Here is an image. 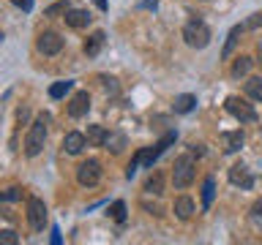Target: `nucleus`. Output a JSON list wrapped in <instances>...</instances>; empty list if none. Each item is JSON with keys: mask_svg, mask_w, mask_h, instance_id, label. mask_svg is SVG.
<instances>
[{"mask_svg": "<svg viewBox=\"0 0 262 245\" xmlns=\"http://www.w3.org/2000/svg\"><path fill=\"white\" fill-rule=\"evenodd\" d=\"M52 245H60V229H52Z\"/></svg>", "mask_w": 262, "mask_h": 245, "instance_id": "obj_34", "label": "nucleus"}, {"mask_svg": "<svg viewBox=\"0 0 262 245\" xmlns=\"http://www.w3.org/2000/svg\"><path fill=\"white\" fill-rule=\"evenodd\" d=\"M28 117H30L28 106H22V109H16V120H19V122H25V120H28Z\"/></svg>", "mask_w": 262, "mask_h": 245, "instance_id": "obj_32", "label": "nucleus"}, {"mask_svg": "<svg viewBox=\"0 0 262 245\" xmlns=\"http://www.w3.org/2000/svg\"><path fill=\"white\" fill-rule=\"evenodd\" d=\"M142 8H153V11H156V8H159V0H145Z\"/></svg>", "mask_w": 262, "mask_h": 245, "instance_id": "obj_35", "label": "nucleus"}, {"mask_svg": "<svg viewBox=\"0 0 262 245\" xmlns=\"http://www.w3.org/2000/svg\"><path fill=\"white\" fill-rule=\"evenodd\" d=\"M88 147V136L85 134H79V131H71V134H66L63 139V150L69 153V155H79L82 150Z\"/></svg>", "mask_w": 262, "mask_h": 245, "instance_id": "obj_11", "label": "nucleus"}, {"mask_svg": "<svg viewBox=\"0 0 262 245\" xmlns=\"http://www.w3.org/2000/svg\"><path fill=\"white\" fill-rule=\"evenodd\" d=\"M251 224L257 229H262V199H257V202H254V207H251Z\"/></svg>", "mask_w": 262, "mask_h": 245, "instance_id": "obj_26", "label": "nucleus"}, {"mask_svg": "<svg viewBox=\"0 0 262 245\" xmlns=\"http://www.w3.org/2000/svg\"><path fill=\"white\" fill-rule=\"evenodd\" d=\"M196 106V95L191 93H183V95H178L175 98V104H172V109H175V114H188Z\"/></svg>", "mask_w": 262, "mask_h": 245, "instance_id": "obj_15", "label": "nucleus"}, {"mask_svg": "<svg viewBox=\"0 0 262 245\" xmlns=\"http://www.w3.org/2000/svg\"><path fill=\"white\" fill-rule=\"evenodd\" d=\"M98 180H101V163L98 161H82L79 166H77V183L79 185H85V188H93L98 185Z\"/></svg>", "mask_w": 262, "mask_h": 245, "instance_id": "obj_5", "label": "nucleus"}, {"mask_svg": "<svg viewBox=\"0 0 262 245\" xmlns=\"http://www.w3.org/2000/svg\"><path fill=\"white\" fill-rule=\"evenodd\" d=\"M93 3H96L98 8H101V11H106V8H110V6H106V0H93Z\"/></svg>", "mask_w": 262, "mask_h": 245, "instance_id": "obj_36", "label": "nucleus"}, {"mask_svg": "<svg viewBox=\"0 0 262 245\" xmlns=\"http://www.w3.org/2000/svg\"><path fill=\"white\" fill-rule=\"evenodd\" d=\"M259 24H262V16H259V14H254L251 19L246 22V28H259Z\"/></svg>", "mask_w": 262, "mask_h": 245, "instance_id": "obj_31", "label": "nucleus"}, {"mask_svg": "<svg viewBox=\"0 0 262 245\" xmlns=\"http://www.w3.org/2000/svg\"><path fill=\"white\" fill-rule=\"evenodd\" d=\"M104 41H106V36H104V30H96L93 36H90V38L85 41V46H82V49H85V55H88V57H96L98 52H101Z\"/></svg>", "mask_w": 262, "mask_h": 245, "instance_id": "obj_14", "label": "nucleus"}, {"mask_svg": "<svg viewBox=\"0 0 262 245\" xmlns=\"http://www.w3.org/2000/svg\"><path fill=\"white\" fill-rule=\"evenodd\" d=\"M36 49L41 55H57L63 49V38L57 36V33H52V30H47V33H41L38 36V41H36Z\"/></svg>", "mask_w": 262, "mask_h": 245, "instance_id": "obj_8", "label": "nucleus"}, {"mask_svg": "<svg viewBox=\"0 0 262 245\" xmlns=\"http://www.w3.org/2000/svg\"><path fill=\"white\" fill-rule=\"evenodd\" d=\"M123 147H126V136H123L120 131H112V134H106L104 150H110V153H120Z\"/></svg>", "mask_w": 262, "mask_h": 245, "instance_id": "obj_17", "label": "nucleus"}, {"mask_svg": "<svg viewBox=\"0 0 262 245\" xmlns=\"http://www.w3.org/2000/svg\"><path fill=\"white\" fill-rule=\"evenodd\" d=\"M251 65H254V60H251V57H246V55H241V57H237V60L232 63V77H235V79H241V77H246V74L251 71Z\"/></svg>", "mask_w": 262, "mask_h": 245, "instance_id": "obj_19", "label": "nucleus"}, {"mask_svg": "<svg viewBox=\"0 0 262 245\" xmlns=\"http://www.w3.org/2000/svg\"><path fill=\"white\" fill-rule=\"evenodd\" d=\"M16 8H22V11H33V0H11Z\"/></svg>", "mask_w": 262, "mask_h": 245, "instance_id": "obj_30", "label": "nucleus"}, {"mask_svg": "<svg viewBox=\"0 0 262 245\" xmlns=\"http://www.w3.org/2000/svg\"><path fill=\"white\" fill-rule=\"evenodd\" d=\"M183 41L191 49H205L210 44V28L205 24L202 19H191V22H186V28H183Z\"/></svg>", "mask_w": 262, "mask_h": 245, "instance_id": "obj_2", "label": "nucleus"}, {"mask_svg": "<svg viewBox=\"0 0 262 245\" xmlns=\"http://www.w3.org/2000/svg\"><path fill=\"white\" fill-rule=\"evenodd\" d=\"M0 242L14 245V242H19V237H16V232H11V229H3V232H0Z\"/></svg>", "mask_w": 262, "mask_h": 245, "instance_id": "obj_27", "label": "nucleus"}, {"mask_svg": "<svg viewBox=\"0 0 262 245\" xmlns=\"http://www.w3.org/2000/svg\"><path fill=\"white\" fill-rule=\"evenodd\" d=\"M175 215L180 220H188L194 215V202L188 199V196H178V199H175Z\"/></svg>", "mask_w": 262, "mask_h": 245, "instance_id": "obj_16", "label": "nucleus"}, {"mask_svg": "<svg viewBox=\"0 0 262 245\" xmlns=\"http://www.w3.org/2000/svg\"><path fill=\"white\" fill-rule=\"evenodd\" d=\"M88 142L96 147H104L106 142V128L104 126H88Z\"/></svg>", "mask_w": 262, "mask_h": 245, "instance_id": "obj_20", "label": "nucleus"}, {"mask_svg": "<svg viewBox=\"0 0 262 245\" xmlns=\"http://www.w3.org/2000/svg\"><path fill=\"white\" fill-rule=\"evenodd\" d=\"M88 109H90V93H88V90H79V93L69 101V114L74 120H79V117H85V114H88Z\"/></svg>", "mask_w": 262, "mask_h": 245, "instance_id": "obj_9", "label": "nucleus"}, {"mask_svg": "<svg viewBox=\"0 0 262 245\" xmlns=\"http://www.w3.org/2000/svg\"><path fill=\"white\" fill-rule=\"evenodd\" d=\"M71 85H74V82L71 79H63V82H55V85L52 87H49V98H55V101H57V98H63L66 93H69V90H71Z\"/></svg>", "mask_w": 262, "mask_h": 245, "instance_id": "obj_24", "label": "nucleus"}, {"mask_svg": "<svg viewBox=\"0 0 262 245\" xmlns=\"http://www.w3.org/2000/svg\"><path fill=\"white\" fill-rule=\"evenodd\" d=\"M243 30H246V24H235L232 30H229V36H227V44H224V52H221V57H232V52H235V46H237V41H241V36H243Z\"/></svg>", "mask_w": 262, "mask_h": 245, "instance_id": "obj_13", "label": "nucleus"}, {"mask_svg": "<svg viewBox=\"0 0 262 245\" xmlns=\"http://www.w3.org/2000/svg\"><path fill=\"white\" fill-rule=\"evenodd\" d=\"M69 11V3H55L52 8H47V16H55V14H66Z\"/></svg>", "mask_w": 262, "mask_h": 245, "instance_id": "obj_28", "label": "nucleus"}, {"mask_svg": "<svg viewBox=\"0 0 262 245\" xmlns=\"http://www.w3.org/2000/svg\"><path fill=\"white\" fill-rule=\"evenodd\" d=\"M16 199H19V188H8V191L3 193V202H16Z\"/></svg>", "mask_w": 262, "mask_h": 245, "instance_id": "obj_29", "label": "nucleus"}, {"mask_svg": "<svg viewBox=\"0 0 262 245\" xmlns=\"http://www.w3.org/2000/svg\"><path fill=\"white\" fill-rule=\"evenodd\" d=\"M246 95L254 98V101H262V79L259 77H251L246 82Z\"/></svg>", "mask_w": 262, "mask_h": 245, "instance_id": "obj_23", "label": "nucleus"}, {"mask_svg": "<svg viewBox=\"0 0 262 245\" xmlns=\"http://www.w3.org/2000/svg\"><path fill=\"white\" fill-rule=\"evenodd\" d=\"M47 122H49V114H41V117L30 126L28 139H25V155H28V158H36V155L44 150V142H47Z\"/></svg>", "mask_w": 262, "mask_h": 245, "instance_id": "obj_1", "label": "nucleus"}, {"mask_svg": "<svg viewBox=\"0 0 262 245\" xmlns=\"http://www.w3.org/2000/svg\"><path fill=\"white\" fill-rule=\"evenodd\" d=\"M66 24H69V28H74V30H79V28H88L90 24V19H93V16H90L85 8H69V11H66Z\"/></svg>", "mask_w": 262, "mask_h": 245, "instance_id": "obj_12", "label": "nucleus"}, {"mask_svg": "<svg viewBox=\"0 0 262 245\" xmlns=\"http://www.w3.org/2000/svg\"><path fill=\"white\" fill-rule=\"evenodd\" d=\"M145 191L147 193H164V177H161V172H153L150 177H147V183H145Z\"/></svg>", "mask_w": 262, "mask_h": 245, "instance_id": "obj_22", "label": "nucleus"}, {"mask_svg": "<svg viewBox=\"0 0 262 245\" xmlns=\"http://www.w3.org/2000/svg\"><path fill=\"white\" fill-rule=\"evenodd\" d=\"M229 183L232 185H241V188H251L254 185V177L246 163H235V166H229Z\"/></svg>", "mask_w": 262, "mask_h": 245, "instance_id": "obj_10", "label": "nucleus"}, {"mask_svg": "<svg viewBox=\"0 0 262 245\" xmlns=\"http://www.w3.org/2000/svg\"><path fill=\"white\" fill-rule=\"evenodd\" d=\"M213 196H216V180L205 177V183H202V210H210Z\"/></svg>", "mask_w": 262, "mask_h": 245, "instance_id": "obj_18", "label": "nucleus"}, {"mask_svg": "<svg viewBox=\"0 0 262 245\" xmlns=\"http://www.w3.org/2000/svg\"><path fill=\"white\" fill-rule=\"evenodd\" d=\"M28 224L33 232H41L47 226V204L38 196H30L28 199Z\"/></svg>", "mask_w": 262, "mask_h": 245, "instance_id": "obj_7", "label": "nucleus"}, {"mask_svg": "<svg viewBox=\"0 0 262 245\" xmlns=\"http://www.w3.org/2000/svg\"><path fill=\"white\" fill-rule=\"evenodd\" d=\"M224 142H227V147H224L227 153H237V150L243 147V131H232V134H224Z\"/></svg>", "mask_w": 262, "mask_h": 245, "instance_id": "obj_21", "label": "nucleus"}, {"mask_svg": "<svg viewBox=\"0 0 262 245\" xmlns=\"http://www.w3.org/2000/svg\"><path fill=\"white\" fill-rule=\"evenodd\" d=\"M191 180H194V158L191 155H180L175 166H172V183H175L178 191H183V188L191 185Z\"/></svg>", "mask_w": 262, "mask_h": 245, "instance_id": "obj_4", "label": "nucleus"}, {"mask_svg": "<svg viewBox=\"0 0 262 245\" xmlns=\"http://www.w3.org/2000/svg\"><path fill=\"white\" fill-rule=\"evenodd\" d=\"M104 87L110 90V93H115V90H118V82H115V79H104Z\"/></svg>", "mask_w": 262, "mask_h": 245, "instance_id": "obj_33", "label": "nucleus"}, {"mask_svg": "<svg viewBox=\"0 0 262 245\" xmlns=\"http://www.w3.org/2000/svg\"><path fill=\"white\" fill-rule=\"evenodd\" d=\"M257 63H259V65H262V44H259V46H257Z\"/></svg>", "mask_w": 262, "mask_h": 245, "instance_id": "obj_37", "label": "nucleus"}, {"mask_svg": "<svg viewBox=\"0 0 262 245\" xmlns=\"http://www.w3.org/2000/svg\"><path fill=\"white\" fill-rule=\"evenodd\" d=\"M172 142H175V131H169L167 136H161V139H159V142H156L153 147H145V150H139V153L134 155V158L139 161V166H145V169H153V163L161 158V153L167 150V147H169Z\"/></svg>", "mask_w": 262, "mask_h": 245, "instance_id": "obj_3", "label": "nucleus"}, {"mask_svg": "<svg viewBox=\"0 0 262 245\" xmlns=\"http://www.w3.org/2000/svg\"><path fill=\"white\" fill-rule=\"evenodd\" d=\"M224 106H227V112L232 114L235 120H241V122H254V120H257V112H254V106L246 104L243 98H237V95H229Z\"/></svg>", "mask_w": 262, "mask_h": 245, "instance_id": "obj_6", "label": "nucleus"}, {"mask_svg": "<svg viewBox=\"0 0 262 245\" xmlns=\"http://www.w3.org/2000/svg\"><path fill=\"white\" fill-rule=\"evenodd\" d=\"M110 215L118 220V224H126V202H120V199L115 202L112 207H110Z\"/></svg>", "mask_w": 262, "mask_h": 245, "instance_id": "obj_25", "label": "nucleus"}]
</instances>
